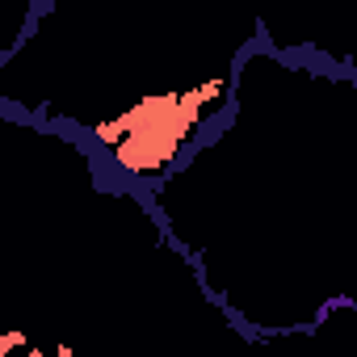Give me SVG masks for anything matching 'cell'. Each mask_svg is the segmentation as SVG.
I'll return each mask as SVG.
<instances>
[{"label":"cell","mask_w":357,"mask_h":357,"mask_svg":"<svg viewBox=\"0 0 357 357\" xmlns=\"http://www.w3.org/2000/svg\"><path fill=\"white\" fill-rule=\"evenodd\" d=\"M215 89H190V93H176V97L139 101L130 114H122L114 126H105V143L114 147V160L130 172H155L190 139V130L202 118V101Z\"/></svg>","instance_id":"cell-1"},{"label":"cell","mask_w":357,"mask_h":357,"mask_svg":"<svg viewBox=\"0 0 357 357\" xmlns=\"http://www.w3.org/2000/svg\"><path fill=\"white\" fill-rule=\"evenodd\" d=\"M5 357H76V353H68L63 344L38 349V344H26V336H22V332H9V336H5Z\"/></svg>","instance_id":"cell-2"}]
</instances>
